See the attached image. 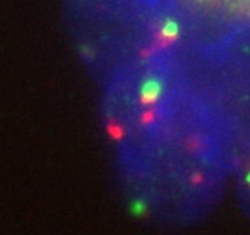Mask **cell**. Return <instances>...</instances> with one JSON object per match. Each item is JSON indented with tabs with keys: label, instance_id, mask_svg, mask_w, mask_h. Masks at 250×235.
<instances>
[{
	"label": "cell",
	"instance_id": "6da1fadb",
	"mask_svg": "<svg viewBox=\"0 0 250 235\" xmlns=\"http://www.w3.org/2000/svg\"><path fill=\"white\" fill-rule=\"evenodd\" d=\"M139 92L144 102H155L161 97L164 92V83L156 77H148L142 81Z\"/></svg>",
	"mask_w": 250,
	"mask_h": 235
},
{
	"label": "cell",
	"instance_id": "7a4b0ae2",
	"mask_svg": "<svg viewBox=\"0 0 250 235\" xmlns=\"http://www.w3.org/2000/svg\"><path fill=\"white\" fill-rule=\"evenodd\" d=\"M161 32L162 34L165 37H167V38H174V37H176L180 32L179 23H177V21H175V19H166V21L162 23Z\"/></svg>",
	"mask_w": 250,
	"mask_h": 235
},
{
	"label": "cell",
	"instance_id": "3957f363",
	"mask_svg": "<svg viewBox=\"0 0 250 235\" xmlns=\"http://www.w3.org/2000/svg\"><path fill=\"white\" fill-rule=\"evenodd\" d=\"M130 209L133 214L141 215L146 212V209H147V204L145 203V200L136 199V200H133L132 203H131Z\"/></svg>",
	"mask_w": 250,
	"mask_h": 235
}]
</instances>
